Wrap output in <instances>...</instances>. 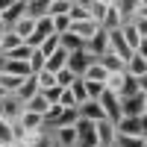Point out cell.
Instances as JSON below:
<instances>
[{
	"instance_id": "f546056e",
	"label": "cell",
	"mask_w": 147,
	"mask_h": 147,
	"mask_svg": "<svg viewBox=\"0 0 147 147\" xmlns=\"http://www.w3.org/2000/svg\"><path fill=\"white\" fill-rule=\"evenodd\" d=\"M24 109H27V112H35V115H47V109H50V103H47V100H44V94L38 91V94H35L32 100H30L27 106H24Z\"/></svg>"
},
{
	"instance_id": "f5cc1de1",
	"label": "cell",
	"mask_w": 147,
	"mask_h": 147,
	"mask_svg": "<svg viewBox=\"0 0 147 147\" xmlns=\"http://www.w3.org/2000/svg\"><path fill=\"white\" fill-rule=\"evenodd\" d=\"M0 74H3V71H0Z\"/></svg>"
},
{
	"instance_id": "ba28073f",
	"label": "cell",
	"mask_w": 147,
	"mask_h": 147,
	"mask_svg": "<svg viewBox=\"0 0 147 147\" xmlns=\"http://www.w3.org/2000/svg\"><path fill=\"white\" fill-rule=\"evenodd\" d=\"M121 115H124V118H141L144 115V94H136V97L121 100Z\"/></svg>"
},
{
	"instance_id": "7c38bea8",
	"label": "cell",
	"mask_w": 147,
	"mask_h": 147,
	"mask_svg": "<svg viewBox=\"0 0 147 147\" xmlns=\"http://www.w3.org/2000/svg\"><path fill=\"white\" fill-rule=\"evenodd\" d=\"M124 71L129 74L132 80H141V77H147V59H141L138 53H132V56L127 59V65H124Z\"/></svg>"
},
{
	"instance_id": "e575fe53",
	"label": "cell",
	"mask_w": 147,
	"mask_h": 147,
	"mask_svg": "<svg viewBox=\"0 0 147 147\" xmlns=\"http://www.w3.org/2000/svg\"><path fill=\"white\" fill-rule=\"evenodd\" d=\"M56 50H59V35H50V38H47V41H44V44L38 47V53H41L44 59H50V56H53Z\"/></svg>"
},
{
	"instance_id": "277c9868",
	"label": "cell",
	"mask_w": 147,
	"mask_h": 147,
	"mask_svg": "<svg viewBox=\"0 0 147 147\" xmlns=\"http://www.w3.org/2000/svg\"><path fill=\"white\" fill-rule=\"evenodd\" d=\"M27 15V0H12V3H6L3 6V12H0V18H3V24L12 30L15 24Z\"/></svg>"
},
{
	"instance_id": "603a6c76",
	"label": "cell",
	"mask_w": 147,
	"mask_h": 147,
	"mask_svg": "<svg viewBox=\"0 0 147 147\" xmlns=\"http://www.w3.org/2000/svg\"><path fill=\"white\" fill-rule=\"evenodd\" d=\"M82 80H88V82H103V85H106V80H109V71H106L100 62H91Z\"/></svg>"
},
{
	"instance_id": "f1b7e54d",
	"label": "cell",
	"mask_w": 147,
	"mask_h": 147,
	"mask_svg": "<svg viewBox=\"0 0 147 147\" xmlns=\"http://www.w3.org/2000/svg\"><path fill=\"white\" fill-rule=\"evenodd\" d=\"M77 121H80V112H77V109H62V115L53 121V127H56V129H59V127H74Z\"/></svg>"
},
{
	"instance_id": "6da1fadb",
	"label": "cell",
	"mask_w": 147,
	"mask_h": 147,
	"mask_svg": "<svg viewBox=\"0 0 147 147\" xmlns=\"http://www.w3.org/2000/svg\"><path fill=\"white\" fill-rule=\"evenodd\" d=\"M24 115V103L15 94H3L0 97V118L9 121V124H18V118Z\"/></svg>"
},
{
	"instance_id": "836d02e7",
	"label": "cell",
	"mask_w": 147,
	"mask_h": 147,
	"mask_svg": "<svg viewBox=\"0 0 147 147\" xmlns=\"http://www.w3.org/2000/svg\"><path fill=\"white\" fill-rule=\"evenodd\" d=\"M71 94H74V100H77V106H82L85 100H88V94H85V82H82V80H74Z\"/></svg>"
},
{
	"instance_id": "ab89813d",
	"label": "cell",
	"mask_w": 147,
	"mask_h": 147,
	"mask_svg": "<svg viewBox=\"0 0 147 147\" xmlns=\"http://www.w3.org/2000/svg\"><path fill=\"white\" fill-rule=\"evenodd\" d=\"M41 94H44V100L50 103V106H59V97H62V88H59V85H50V88H44Z\"/></svg>"
},
{
	"instance_id": "4316f807",
	"label": "cell",
	"mask_w": 147,
	"mask_h": 147,
	"mask_svg": "<svg viewBox=\"0 0 147 147\" xmlns=\"http://www.w3.org/2000/svg\"><path fill=\"white\" fill-rule=\"evenodd\" d=\"M47 3H50V0H27V15H30L32 21L44 18V15H47Z\"/></svg>"
},
{
	"instance_id": "f6af8a7d",
	"label": "cell",
	"mask_w": 147,
	"mask_h": 147,
	"mask_svg": "<svg viewBox=\"0 0 147 147\" xmlns=\"http://www.w3.org/2000/svg\"><path fill=\"white\" fill-rule=\"evenodd\" d=\"M136 53H138L141 59H147V41H141V44H138V50H136Z\"/></svg>"
},
{
	"instance_id": "60d3db41",
	"label": "cell",
	"mask_w": 147,
	"mask_h": 147,
	"mask_svg": "<svg viewBox=\"0 0 147 147\" xmlns=\"http://www.w3.org/2000/svg\"><path fill=\"white\" fill-rule=\"evenodd\" d=\"M59 106H62V109H77V100H74L71 88H62V97H59Z\"/></svg>"
},
{
	"instance_id": "f907efd6",
	"label": "cell",
	"mask_w": 147,
	"mask_h": 147,
	"mask_svg": "<svg viewBox=\"0 0 147 147\" xmlns=\"http://www.w3.org/2000/svg\"><path fill=\"white\" fill-rule=\"evenodd\" d=\"M3 6H6V3H0V12H3Z\"/></svg>"
},
{
	"instance_id": "bcb514c9",
	"label": "cell",
	"mask_w": 147,
	"mask_h": 147,
	"mask_svg": "<svg viewBox=\"0 0 147 147\" xmlns=\"http://www.w3.org/2000/svg\"><path fill=\"white\" fill-rule=\"evenodd\" d=\"M9 27H6V24H3V18H0V38H3V32H6Z\"/></svg>"
},
{
	"instance_id": "2e32d148",
	"label": "cell",
	"mask_w": 147,
	"mask_h": 147,
	"mask_svg": "<svg viewBox=\"0 0 147 147\" xmlns=\"http://www.w3.org/2000/svg\"><path fill=\"white\" fill-rule=\"evenodd\" d=\"M68 68V53L62 50V47H59V50L50 56V59H47V62H44V71H50V74H59V71H65Z\"/></svg>"
},
{
	"instance_id": "4dcf8cb0",
	"label": "cell",
	"mask_w": 147,
	"mask_h": 147,
	"mask_svg": "<svg viewBox=\"0 0 147 147\" xmlns=\"http://www.w3.org/2000/svg\"><path fill=\"white\" fill-rule=\"evenodd\" d=\"M68 12H71V0H50V3H47V15L50 18L68 15Z\"/></svg>"
},
{
	"instance_id": "7a4b0ae2",
	"label": "cell",
	"mask_w": 147,
	"mask_h": 147,
	"mask_svg": "<svg viewBox=\"0 0 147 147\" xmlns=\"http://www.w3.org/2000/svg\"><path fill=\"white\" fill-rule=\"evenodd\" d=\"M91 62H97V59H91L85 50H77V53H68V71L74 74L77 80H82L85 77V71H88V65Z\"/></svg>"
},
{
	"instance_id": "ac0fdd59",
	"label": "cell",
	"mask_w": 147,
	"mask_h": 147,
	"mask_svg": "<svg viewBox=\"0 0 147 147\" xmlns=\"http://www.w3.org/2000/svg\"><path fill=\"white\" fill-rule=\"evenodd\" d=\"M21 44H24V38H21V35H15L12 30H6V32H3V38H0V53H3V56H9L12 50H18Z\"/></svg>"
},
{
	"instance_id": "b9f144b4",
	"label": "cell",
	"mask_w": 147,
	"mask_h": 147,
	"mask_svg": "<svg viewBox=\"0 0 147 147\" xmlns=\"http://www.w3.org/2000/svg\"><path fill=\"white\" fill-rule=\"evenodd\" d=\"M138 18L147 21V0H138Z\"/></svg>"
},
{
	"instance_id": "8992f818",
	"label": "cell",
	"mask_w": 147,
	"mask_h": 147,
	"mask_svg": "<svg viewBox=\"0 0 147 147\" xmlns=\"http://www.w3.org/2000/svg\"><path fill=\"white\" fill-rule=\"evenodd\" d=\"M109 53L118 56L124 65H127V59L132 56V50L127 47V41H124V35H121V30H112V32H109Z\"/></svg>"
},
{
	"instance_id": "d4e9b609",
	"label": "cell",
	"mask_w": 147,
	"mask_h": 147,
	"mask_svg": "<svg viewBox=\"0 0 147 147\" xmlns=\"http://www.w3.org/2000/svg\"><path fill=\"white\" fill-rule=\"evenodd\" d=\"M24 85L21 77H12V74H0V91L3 94H18V88Z\"/></svg>"
},
{
	"instance_id": "e0dca14e",
	"label": "cell",
	"mask_w": 147,
	"mask_h": 147,
	"mask_svg": "<svg viewBox=\"0 0 147 147\" xmlns=\"http://www.w3.org/2000/svg\"><path fill=\"white\" fill-rule=\"evenodd\" d=\"M115 6L121 12V18H124V24L136 21V15H138V0H115Z\"/></svg>"
},
{
	"instance_id": "8fae6325",
	"label": "cell",
	"mask_w": 147,
	"mask_h": 147,
	"mask_svg": "<svg viewBox=\"0 0 147 147\" xmlns=\"http://www.w3.org/2000/svg\"><path fill=\"white\" fill-rule=\"evenodd\" d=\"M85 9H88L91 21L103 30V21H106V12H109V0H85Z\"/></svg>"
},
{
	"instance_id": "c3c4849f",
	"label": "cell",
	"mask_w": 147,
	"mask_h": 147,
	"mask_svg": "<svg viewBox=\"0 0 147 147\" xmlns=\"http://www.w3.org/2000/svg\"><path fill=\"white\" fill-rule=\"evenodd\" d=\"M0 147H18V144H0Z\"/></svg>"
},
{
	"instance_id": "7402d4cb",
	"label": "cell",
	"mask_w": 147,
	"mask_h": 147,
	"mask_svg": "<svg viewBox=\"0 0 147 147\" xmlns=\"http://www.w3.org/2000/svg\"><path fill=\"white\" fill-rule=\"evenodd\" d=\"M59 47H62L65 53H77V50H82V47H85V41L77 38L74 32H65V35H59Z\"/></svg>"
},
{
	"instance_id": "7bdbcfd3",
	"label": "cell",
	"mask_w": 147,
	"mask_h": 147,
	"mask_svg": "<svg viewBox=\"0 0 147 147\" xmlns=\"http://www.w3.org/2000/svg\"><path fill=\"white\" fill-rule=\"evenodd\" d=\"M138 82V94H147V77H141V80H136Z\"/></svg>"
},
{
	"instance_id": "30bf717a",
	"label": "cell",
	"mask_w": 147,
	"mask_h": 147,
	"mask_svg": "<svg viewBox=\"0 0 147 147\" xmlns=\"http://www.w3.org/2000/svg\"><path fill=\"white\" fill-rule=\"evenodd\" d=\"M94 129H97V144H100V147H115V138H118L115 124L100 121V124H94Z\"/></svg>"
},
{
	"instance_id": "8d00e7d4",
	"label": "cell",
	"mask_w": 147,
	"mask_h": 147,
	"mask_svg": "<svg viewBox=\"0 0 147 147\" xmlns=\"http://www.w3.org/2000/svg\"><path fill=\"white\" fill-rule=\"evenodd\" d=\"M35 80H38V91H44V88H50V85H56V74L41 71V74H35Z\"/></svg>"
},
{
	"instance_id": "7dc6e473",
	"label": "cell",
	"mask_w": 147,
	"mask_h": 147,
	"mask_svg": "<svg viewBox=\"0 0 147 147\" xmlns=\"http://www.w3.org/2000/svg\"><path fill=\"white\" fill-rule=\"evenodd\" d=\"M3 65H6V56H0V71H3Z\"/></svg>"
},
{
	"instance_id": "681fc988",
	"label": "cell",
	"mask_w": 147,
	"mask_h": 147,
	"mask_svg": "<svg viewBox=\"0 0 147 147\" xmlns=\"http://www.w3.org/2000/svg\"><path fill=\"white\" fill-rule=\"evenodd\" d=\"M144 112H147V94H144Z\"/></svg>"
},
{
	"instance_id": "44dd1931",
	"label": "cell",
	"mask_w": 147,
	"mask_h": 147,
	"mask_svg": "<svg viewBox=\"0 0 147 147\" xmlns=\"http://www.w3.org/2000/svg\"><path fill=\"white\" fill-rule=\"evenodd\" d=\"M71 24H80V21H91L88 9H85V0H71V12H68Z\"/></svg>"
},
{
	"instance_id": "83f0119b",
	"label": "cell",
	"mask_w": 147,
	"mask_h": 147,
	"mask_svg": "<svg viewBox=\"0 0 147 147\" xmlns=\"http://www.w3.org/2000/svg\"><path fill=\"white\" fill-rule=\"evenodd\" d=\"M97 62H100L106 71H109V77H112V74H124V62H121L118 56H112V53H106V56H100L97 59Z\"/></svg>"
},
{
	"instance_id": "74e56055",
	"label": "cell",
	"mask_w": 147,
	"mask_h": 147,
	"mask_svg": "<svg viewBox=\"0 0 147 147\" xmlns=\"http://www.w3.org/2000/svg\"><path fill=\"white\" fill-rule=\"evenodd\" d=\"M44 62H47V59H44V56H41L38 50H32V56H30V71H32V77L44 71Z\"/></svg>"
},
{
	"instance_id": "ffe728a7",
	"label": "cell",
	"mask_w": 147,
	"mask_h": 147,
	"mask_svg": "<svg viewBox=\"0 0 147 147\" xmlns=\"http://www.w3.org/2000/svg\"><path fill=\"white\" fill-rule=\"evenodd\" d=\"M0 144H18V124L0 118Z\"/></svg>"
},
{
	"instance_id": "d590c367",
	"label": "cell",
	"mask_w": 147,
	"mask_h": 147,
	"mask_svg": "<svg viewBox=\"0 0 147 147\" xmlns=\"http://www.w3.org/2000/svg\"><path fill=\"white\" fill-rule=\"evenodd\" d=\"M30 56H32V47L27 44V41H24L21 47H18V50H12L6 59H18V62H30Z\"/></svg>"
},
{
	"instance_id": "3957f363",
	"label": "cell",
	"mask_w": 147,
	"mask_h": 147,
	"mask_svg": "<svg viewBox=\"0 0 147 147\" xmlns=\"http://www.w3.org/2000/svg\"><path fill=\"white\" fill-rule=\"evenodd\" d=\"M97 103H100V109H103V115H106V121H109V124H118V121L124 118V115H121V100H118V94L106 91Z\"/></svg>"
},
{
	"instance_id": "816d5d0a",
	"label": "cell",
	"mask_w": 147,
	"mask_h": 147,
	"mask_svg": "<svg viewBox=\"0 0 147 147\" xmlns=\"http://www.w3.org/2000/svg\"><path fill=\"white\" fill-rule=\"evenodd\" d=\"M0 56H3V53H0Z\"/></svg>"
},
{
	"instance_id": "9a60e30c",
	"label": "cell",
	"mask_w": 147,
	"mask_h": 147,
	"mask_svg": "<svg viewBox=\"0 0 147 147\" xmlns=\"http://www.w3.org/2000/svg\"><path fill=\"white\" fill-rule=\"evenodd\" d=\"M3 74H12V77H21V80L32 77V71H30V62H18V59H6V65H3Z\"/></svg>"
},
{
	"instance_id": "d6986e66",
	"label": "cell",
	"mask_w": 147,
	"mask_h": 147,
	"mask_svg": "<svg viewBox=\"0 0 147 147\" xmlns=\"http://www.w3.org/2000/svg\"><path fill=\"white\" fill-rule=\"evenodd\" d=\"M56 147H77V129L74 127H59L56 129Z\"/></svg>"
},
{
	"instance_id": "cb8c5ba5",
	"label": "cell",
	"mask_w": 147,
	"mask_h": 147,
	"mask_svg": "<svg viewBox=\"0 0 147 147\" xmlns=\"http://www.w3.org/2000/svg\"><path fill=\"white\" fill-rule=\"evenodd\" d=\"M121 35H124L127 47H129L132 53H136V50H138V44H141V35L136 32V27H132V21H129V24H124V27H121Z\"/></svg>"
},
{
	"instance_id": "9c48e42d",
	"label": "cell",
	"mask_w": 147,
	"mask_h": 147,
	"mask_svg": "<svg viewBox=\"0 0 147 147\" xmlns=\"http://www.w3.org/2000/svg\"><path fill=\"white\" fill-rule=\"evenodd\" d=\"M77 112H80L82 121H91V124L106 121V115H103V109H100V103H97V100H85L82 106H77Z\"/></svg>"
},
{
	"instance_id": "f35d334b",
	"label": "cell",
	"mask_w": 147,
	"mask_h": 147,
	"mask_svg": "<svg viewBox=\"0 0 147 147\" xmlns=\"http://www.w3.org/2000/svg\"><path fill=\"white\" fill-rule=\"evenodd\" d=\"M74 80H77V77H74V74H71L68 68L56 74V85H59V88H71V85H74Z\"/></svg>"
},
{
	"instance_id": "484cf974",
	"label": "cell",
	"mask_w": 147,
	"mask_h": 147,
	"mask_svg": "<svg viewBox=\"0 0 147 147\" xmlns=\"http://www.w3.org/2000/svg\"><path fill=\"white\" fill-rule=\"evenodd\" d=\"M12 32H15V35H21V38H24V41H27V38H30V35L35 32V21H32L30 15H24V18H21V21L15 24V27H12Z\"/></svg>"
},
{
	"instance_id": "4fadbf2b",
	"label": "cell",
	"mask_w": 147,
	"mask_h": 147,
	"mask_svg": "<svg viewBox=\"0 0 147 147\" xmlns=\"http://www.w3.org/2000/svg\"><path fill=\"white\" fill-rule=\"evenodd\" d=\"M68 32H74V35H77V38H82V41H88V38H94V35L100 32V27H97L94 21H80V24H71Z\"/></svg>"
},
{
	"instance_id": "d6a6232c",
	"label": "cell",
	"mask_w": 147,
	"mask_h": 147,
	"mask_svg": "<svg viewBox=\"0 0 147 147\" xmlns=\"http://www.w3.org/2000/svg\"><path fill=\"white\" fill-rule=\"evenodd\" d=\"M85 82V94H88V100H100V97L106 94V85L103 82H88V80H82Z\"/></svg>"
},
{
	"instance_id": "1f68e13d",
	"label": "cell",
	"mask_w": 147,
	"mask_h": 147,
	"mask_svg": "<svg viewBox=\"0 0 147 147\" xmlns=\"http://www.w3.org/2000/svg\"><path fill=\"white\" fill-rule=\"evenodd\" d=\"M147 144V138H141V136H118L115 138V147H144Z\"/></svg>"
},
{
	"instance_id": "5bb4252c",
	"label": "cell",
	"mask_w": 147,
	"mask_h": 147,
	"mask_svg": "<svg viewBox=\"0 0 147 147\" xmlns=\"http://www.w3.org/2000/svg\"><path fill=\"white\" fill-rule=\"evenodd\" d=\"M35 94H38V80H35V77H27V80H24V85L18 88V94H15V97H18L24 106H27Z\"/></svg>"
},
{
	"instance_id": "ee69618b",
	"label": "cell",
	"mask_w": 147,
	"mask_h": 147,
	"mask_svg": "<svg viewBox=\"0 0 147 147\" xmlns=\"http://www.w3.org/2000/svg\"><path fill=\"white\" fill-rule=\"evenodd\" d=\"M138 121H141V136H144V138H147V112H144V115H141V118H138Z\"/></svg>"
},
{
	"instance_id": "52a82bcc",
	"label": "cell",
	"mask_w": 147,
	"mask_h": 147,
	"mask_svg": "<svg viewBox=\"0 0 147 147\" xmlns=\"http://www.w3.org/2000/svg\"><path fill=\"white\" fill-rule=\"evenodd\" d=\"M18 129L21 132H44V115H35V112H27L18 118Z\"/></svg>"
},
{
	"instance_id": "5b68a950",
	"label": "cell",
	"mask_w": 147,
	"mask_h": 147,
	"mask_svg": "<svg viewBox=\"0 0 147 147\" xmlns=\"http://www.w3.org/2000/svg\"><path fill=\"white\" fill-rule=\"evenodd\" d=\"M82 50L88 53L91 59L106 56V53H109V32H106V30H100V32L94 35V38H88V41H85V47H82Z\"/></svg>"
}]
</instances>
